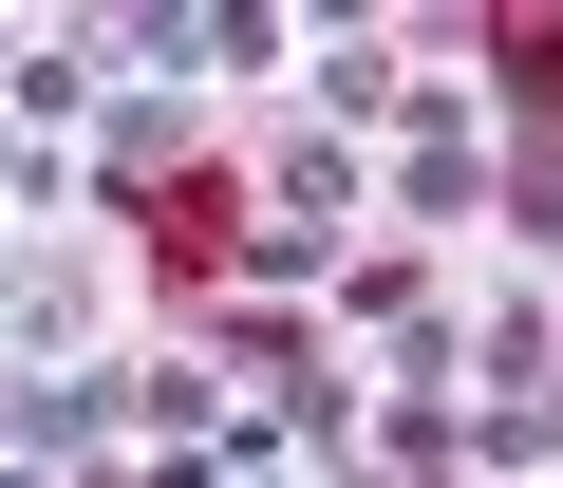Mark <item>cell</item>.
Here are the masks:
<instances>
[{
	"label": "cell",
	"instance_id": "cell-1",
	"mask_svg": "<svg viewBox=\"0 0 563 488\" xmlns=\"http://www.w3.org/2000/svg\"><path fill=\"white\" fill-rule=\"evenodd\" d=\"M507 57H526V95L563 113V20H507Z\"/></svg>",
	"mask_w": 563,
	"mask_h": 488
}]
</instances>
